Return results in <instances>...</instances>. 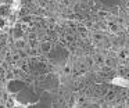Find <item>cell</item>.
Instances as JSON below:
<instances>
[{
	"mask_svg": "<svg viewBox=\"0 0 129 108\" xmlns=\"http://www.w3.org/2000/svg\"><path fill=\"white\" fill-rule=\"evenodd\" d=\"M92 39H93V42H96V43H101V42L106 39V36H104L103 32H100V30H96V32L92 33Z\"/></svg>",
	"mask_w": 129,
	"mask_h": 108,
	"instance_id": "4",
	"label": "cell"
},
{
	"mask_svg": "<svg viewBox=\"0 0 129 108\" xmlns=\"http://www.w3.org/2000/svg\"><path fill=\"white\" fill-rule=\"evenodd\" d=\"M62 72H64V75H71V72H72V66H71V65H65L64 69H62Z\"/></svg>",
	"mask_w": 129,
	"mask_h": 108,
	"instance_id": "14",
	"label": "cell"
},
{
	"mask_svg": "<svg viewBox=\"0 0 129 108\" xmlns=\"http://www.w3.org/2000/svg\"><path fill=\"white\" fill-rule=\"evenodd\" d=\"M104 65L108 66V68L114 69L118 66V60L114 57V55H108L107 58H104Z\"/></svg>",
	"mask_w": 129,
	"mask_h": 108,
	"instance_id": "3",
	"label": "cell"
},
{
	"mask_svg": "<svg viewBox=\"0 0 129 108\" xmlns=\"http://www.w3.org/2000/svg\"><path fill=\"white\" fill-rule=\"evenodd\" d=\"M93 61H94V62L97 64L99 66H103V65H104V57H101L100 54L93 55Z\"/></svg>",
	"mask_w": 129,
	"mask_h": 108,
	"instance_id": "11",
	"label": "cell"
},
{
	"mask_svg": "<svg viewBox=\"0 0 129 108\" xmlns=\"http://www.w3.org/2000/svg\"><path fill=\"white\" fill-rule=\"evenodd\" d=\"M26 85L25 82H22L21 79H10L9 83H7V90H9V93H13V94H17L20 90H22V89H25Z\"/></svg>",
	"mask_w": 129,
	"mask_h": 108,
	"instance_id": "1",
	"label": "cell"
},
{
	"mask_svg": "<svg viewBox=\"0 0 129 108\" xmlns=\"http://www.w3.org/2000/svg\"><path fill=\"white\" fill-rule=\"evenodd\" d=\"M14 0H4V4H11Z\"/></svg>",
	"mask_w": 129,
	"mask_h": 108,
	"instance_id": "17",
	"label": "cell"
},
{
	"mask_svg": "<svg viewBox=\"0 0 129 108\" xmlns=\"http://www.w3.org/2000/svg\"><path fill=\"white\" fill-rule=\"evenodd\" d=\"M7 15H10V4H2L0 6V17L6 18Z\"/></svg>",
	"mask_w": 129,
	"mask_h": 108,
	"instance_id": "8",
	"label": "cell"
},
{
	"mask_svg": "<svg viewBox=\"0 0 129 108\" xmlns=\"http://www.w3.org/2000/svg\"><path fill=\"white\" fill-rule=\"evenodd\" d=\"M118 58L119 60H128V49H122L119 53H118Z\"/></svg>",
	"mask_w": 129,
	"mask_h": 108,
	"instance_id": "12",
	"label": "cell"
},
{
	"mask_svg": "<svg viewBox=\"0 0 129 108\" xmlns=\"http://www.w3.org/2000/svg\"><path fill=\"white\" fill-rule=\"evenodd\" d=\"M13 39H21V38H24V30L21 29V26L20 25H15V28L13 29Z\"/></svg>",
	"mask_w": 129,
	"mask_h": 108,
	"instance_id": "5",
	"label": "cell"
},
{
	"mask_svg": "<svg viewBox=\"0 0 129 108\" xmlns=\"http://www.w3.org/2000/svg\"><path fill=\"white\" fill-rule=\"evenodd\" d=\"M53 49V43L50 40H42L39 43V50L40 53H50Z\"/></svg>",
	"mask_w": 129,
	"mask_h": 108,
	"instance_id": "2",
	"label": "cell"
},
{
	"mask_svg": "<svg viewBox=\"0 0 129 108\" xmlns=\"http://www.w3.org/2000/svg\"><path fill=\"white\" fill-rule=\"evenodd\" d=\"M97 14H99V17H100V18H106V17L108 15V13H106V11H103V10H100Z\"/></svg>",
	"mask_w": 129,
	"mask_h": 108,
	"instance_id": "15",
	"label": "cell"
},
{
	"mask_svg": "<svg viewBox=\"0 0 129 108\" xmlns=\"http://www.w3.org/2000/svg\"><path fill=\"white\" fill-rule=\"evenodd\" d=\"M107 28H108L110 30H112V33H117L118 29H119V25H118L117 22H107Z\"/></svg>",
	"mask_w": 129,
	"mask_h": 108,
	"instance_id": "10",
	"label": "cell"
},
{
	"mask_svg": "<svg viewBox=\"0 0 129 108\" xmlns=\"http://www.w3.org/2000/svg\"><path fill=\"white\" fill-rule=\"evenodd\" d=\"M117 68H118V74H119L121 76H123V78L128 76V66H125V68H123V66H117Z\"/></svg>",
	"mask_w": 129,
	"mask_h": 108,
	"instance_id": "13",
	"label": "cell"
},
{
	"mask_svg": "<svg viewBox=\"0 0 129 108\" xmlns=\"http://www.w3.org/2000/svg\"><path fill=\"white\" fill-rule=\"evenodd\" d=\"M4 25H6V18H3V17H0V28H3Z\"/></svg>",
	"mask_w": 129,
	"mask_h": 108,
	"instance_id": "16",
	"label": "cell"
},
{
	"mask_svg": "<svg viewBox=\"0 0 129 108\" xmlns=\"http://www.w3.org/2000/svg\"><path fill=\"white\" fill-rule=\"evenodd\" d=\"M107 90H108V87L107 86H97V87L94 89V94L99 97H104L107 93Z\"/></svg>",
	"mask_w": 129,
	"mask_h": 108,
	"instance_id": "7",
	"label": "cell"
},
{
	"mask_svg": "<svg viewBox=\"0 0 129 108\" xmlns=\"http://www.w3.org/2000/svg\"><path fill=\"white\" fill-rule=\"evenodd\" d=\"M76 32L79 33V36H81L82 39H87V36H89L87 28L86 26H82V25H78V26H76Z\"/></svg>",
	"mask_w": 129,
	"mask_h": 108,
	"instance_id": "6",
	"label": "cell"
},
{
	"mask_svg": "<svg viewBox=\"0 0 129 108\" xmlns=\"http://www.w3.org/2000/svg\"><path fill=\"white\" fill-rule=\"evenodd\" d=\"M14 44H15V47H17V50L25 49V47H26V40H25L24 38H21V39H15V40H14Z\"/></svg>",
	"mask_w": 129,
	"mask_h": 108,
	"instance_id": "9",
	"label": "cell"
}]
</instances>
